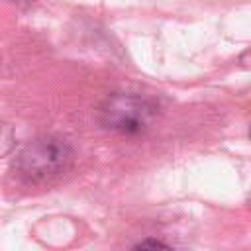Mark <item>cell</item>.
<instances>
[{
	"instance_id": "obj_3",
	"label": "cell",
	"mask_w": 251,
	"mask_h": 251,
	"mask_svg": "<svg viewBox=\"0 0 251 251\" xmlns=\"http://www.w3.org/2000/svg\"><path fill=\"white\" fill-rule=\"evenodd\" d=\"M14 147V129L8 124H0V157L8 155Z\"/></svg>"
},
{
	"instance_id": "obj_1",
	"label": "cell",
	"mask_w": 251,
	"mask_h": 251,
	"mask_svg": "<svg viewBox=\"0 0 251 251\" xmlns=\"http://www.w3.org/2000/svg\"><path fill=\"white\" fill-rule=\"evenodd\" d=\"M75 163L73 145L59 135L29 141L14 161V173L27 184L45 186L59 180Z\"/></svg>"
},
{
	"instance_id": "obj_4",
	"label": "cell",
	"mask_w": 251,
	"mask_h": 251,
	"mask_svg": "<svg viewBox=\"0 0 251 251\" xmlns=\"http://www.w3.org/2000/svg\"><path fill=\"white\" fill-rule=\"evenodd\" d=\"M149 247H169L167 243H163V241H159V239H143V241H139V243H135V249H149Z\"/></svg>"
},
{
	"instance_id": "obj_6",
	"label": "cell",
	"mask_w": 251,
	"mask_h": 251,
	"mask_svg": "<svg viewBox=\"0 0 251 251\" xmlns=\"http://www.w3.org/2000/svg\"><path fill=\"white\" fill-rule=\"evenodd\" d=\"M249 137H251V129H249Z\"/></svg>"
},
{
	"instance_id": "obj_2",
	"label": "cell",
	"mask_w": 251,
	"mask_h": 251,
	"mask_svg": "<svg viewBox=\"0 0 251 251\" xmlns=\"http://www.w3.org/2000/svg\"><path fill=\"white\" fill-rule=\"evenodd\" d=\"M157 116L159 108L155 102L133 92H114L98 106L100 126L124 135L145 133L157 122Z\"/></svg>"
},
{
	"instance_id": "obj_5",
	"label": "cell",
	"mask_w": 251,
	"mask_h": 251,
	"mask_svg": "<svg viewBox=\"0 0 251 251\" xmlns=\"http://www.w3.org/2000/svg\"><path fill=\"white\" fill-rule=\"evenodd\" d=\"M239 65L243 67V69H251V47L249 49H245L241 55H239Z\"/></svg>"
}]
</instances>
